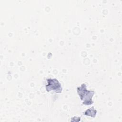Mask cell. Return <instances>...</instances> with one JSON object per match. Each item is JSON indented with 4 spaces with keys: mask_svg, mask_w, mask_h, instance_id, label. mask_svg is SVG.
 Wrapping results in <instances>:
<instances>
[{
    "mask_svg": "<svg viewBox=\"0 0 122 122\" xmlns=\"http://www.w3.org/2000/svg\"><path fill=\"white\" fill-rule=\"evenodd\" d=\"M94 94V91L87 90L82 97L81 98V100L83 101L82 104L85 105H90L93 104V102L92 100V98Z\"/></svg>",
    "mask_w": 122,
    "mask_h": 122,
    "instance_id": "2",
    "label": "cell"
},
{
    "mask_svg": "<svg viewBox=\"0 0 122 122\" xmlns=\"http://www.w3.org/2000/svg\"><path fill=\"white\" fill-rule=\"evenodd\" d=\"M47 84L45 85V87L48 92L53 91L56 93L61 92L62 87L57 79L49 78L47 79Z\"/></svg>",
    "mask_w": 122,
    "mask_h": 122,
    "instance_id": "1",
    "label": "cell"
},
{
    "mask_svg": "<svg viewBox=\"0 0 122 122\" xmlns=\"http://www.w3.org/2000/svg\"><path fill=\"white\" fill-rule=\"evenodd\" d=\"M96 110L94 108V107H92V108L86 110L84 112H83V113L85 115L90 116L93 118H95L96 115Z\"/></svg>",
    "mask_w": 122,
    "mask_h": 122,
    "instance_id": "3",
    "label": "cell"
}]
</instances>
